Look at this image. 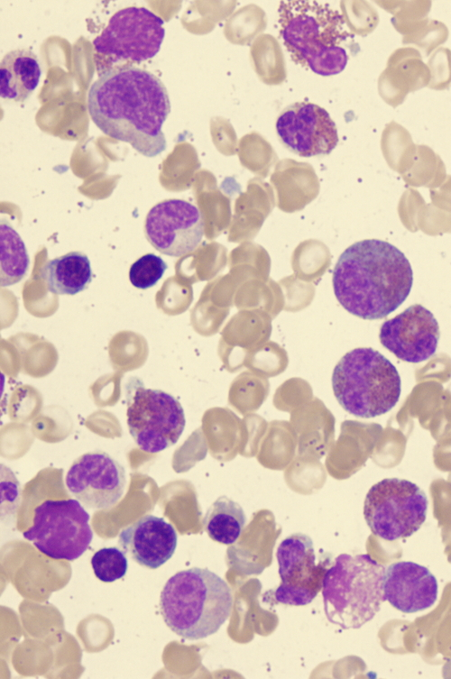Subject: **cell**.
I'll return each instance as SVG.
<instances>
[{"mask_svg":"<svg viewBox=\"0 0 451 679\" xmlns=\"http://www.w3.org/2000/svg\"><path fill=\"white\" fill-rule=\"evenodd\" d=\"M87 110L102 133L143 156L166 149L161 127L170 102L162 81L150 71L131 65L106 69L88 90Z\"/></svg>","mask_w":451,"mask_h":679,"instance_id":"6da1fadb","label":"cell"},{"mask_svg":"<svg viewBox=\"0 0 451 679\" xmlns=\"http://www.w3.org/2000/svg\"><path fill=\"white\" fill-rule=\"evenodd\" d=\"M333 289L340 305L366 320L382 319L408 298L413 271L405 254L380 239H364L348 246L333 271Z\"/></svg>","mask_w":451,"mask_h":679,"instance_id":"7a4b0ae2","label":"cell"},{"mask_svg":"<svg viewBox=\"0 0 451 679\" xmlns=\"http://www.w3.org/2000/svg\"><path fill=\"white\" fill-rule=\"evenodd\" d=\"M278 12L280 37L296 64L321 76L345 69L354 35L338 10L318 1H281Z\"/></svg>","mask_w":451,"mask_h":679,"instance_id":"3957f363","label":"cell"},{"mask_svg":"<svg viewBox=\"0 0 451 679\" xmlns=\"http://www.w3.org/2000/svg\"><path fill=\"white\" fill-rule=\"evenodd\" d=\"M233 603L227 583L209 569L200 567L177 572L166 582L160 595L165 624L189 640L217 632L230 617Z\"/></svg>","mask_w":451,"mask_h":679,"instance_id":"277c9868","label":"cell"},{"mask_svg":"<svg viewBox=\"0 0 451 679\" xmlns=\"http://www.w3.org/2000/svg\"><path fill=\"white\" fill-rule=\"evenodd\" d=\"M385 568L367 554H340L327 568L322 596L327 620L344 629L370 621L385 601Z\"/></svg>","mask_w":451,"mask_h":679,"instance_id":"5b68a950","label":"cell"},{"mask_svg":"<svg viewBox=\"0 0 451 679\" xmlns=\"http://www.w3.org/2000/svg\"><path fill=\"white\" fill-rule=\"evenodd\" d=\"M332 387L346 412L371 418L389 412L397 404L401 380L396 367L380 352L357 347L347 352L335 366Z\"/></svg>","mask_w":451,"mask_h":679,"instance_id":"8992f818","label":"cell"},{"mask_svg":"<svg viewBox=\"0 0 451 679\" xmlns=\"http://www.w3.org/2000/svg\"><path fill=\"white\" fill-rule=\"evenodd\" d=\"M428 499L415 483L385 478L373 484L364 502V517L377 537L393 541L410 537L426 520Z\"/></svg>","mask_w":451,"mask_h":679,"instance_id":"52a82bcc","label":"cell"},{"mask_svg":"<svg viewBox=\"0 0 451 679\" xmlns=\"http://www.w3.org/2000/svg\"><path fill=\"white\" fill-rule=\"evenodd\" d=\"M88 521L89 514L78 500H47L35 508L33 525L23 535L47 556L74 561L92 541Z\"/></svg>","mask_w":451,"mask_h":679,"instance_id":"ba28073f","label":"cell"},{"mask_svg":"<svg viewBox=\"0 0 451 679\" xmlns=\"http://www.w3.org/2000/svg\"><path fill=\"white\" fill-rule=\"evenodd\" d=\"M126 417L133 441L149 454L175 445L186 425L184 410L176 398L143 386L135 390L128 401Z\"/></svg>","mask_w":451,"mask_h":679,"instance_id":"9c48e42d","label":"cell"},{"mask_svg":"<svg viewBox=\"0 0 451 679\" xmlns=\"http://www.w3.org/2000/svg\"><path fill=\"white\" fill-rule=\"evenodd\" d=\"M163 20L145 7L129 6L115 13L93 40L95 51L112 61L141 62L153 58L164 39Z\"/></svg>","mask_w":451,"mask_h":679,"instance_id":"30bf717a","label":"cell"},{"mask_svg":"<svg viewBox=\"0 0 451 679\" xmlns=\"http://www.w3.org/2000/svg\"><path fill=\"white\" fill-rule=\"evenodd\" d=\"M276 558L281 583L273 592L274 600L289 606L309 604L322 590L329 564L317 559L311 537L302 533L290 535L278 546Z\"/></svg>","mask_w":451,"mask_h":679,"instance_id":"8fae6325","label":"cell"},{"mask_svg":"<svg viewBox=\"0 0 451 679\" xmlns=\"http://www.w3.org/2000/svg\"><path fill=\"white\" fill-rule=\"evenodd\" d=\"M65 484L84 507L106 509L115 506L124 493L125 471L107 453L95 450L73 461L66 473Z\"/></svg>","mask_w":451,"mask_h":679,"instance_id":"7c38bea8","label":"cell"},{"mask_svg":"<svg viewBox=\"0 0 451 679\" xmlns=\"http://www.w3.org/2000/svg\"><path fill=\"white\" fill-rule=\"evenodd\" d=\"M148 242L161 253L180 257L194 252L204 235L198 208L183 199H165L153 206L144 222Z\"/></svg>","mask_w":451,"mask_h":679,"instance_id":"4fadbf2b","label":"cell"},{"mask_svg":"<svg viewBox=\"0 0 451 679\" xmlns=\"http://www.w3.org/2000/svg\"><path fill=\"white\" fill-rule=\"evenodd\" d=\"M276 132L282 145L300 157L327 155L339 141L327 111L306 101L282 109L276 120Z\"/></svg>","mask_w":451,"mask_h":679,"instance_id":"5bb4252c","label":"cell"},{"mask_svg":"<svg viewBox=\"0 0 451 679\" xmlns=\"http://www.w3.org/2000/svg\"><path fill=\"white\" fill-rule=\"evenodd\" d=\"M440 337L434 315L420 304L408 307L380 328V343L403 362L419 363L437 351Z\"/></svg>","mask_w":451,"mask_h":679,"instance_id":"9a60e30c","label":"cell"},{"mask_svg":"<svg viewBox=\"0 0 451 679\" xmlns=\"http://www.w3.org/2000/svg\"><path fill=\"white\" fill-rule=\"evenodd\" d=\"M437 592L434 574L417 563H392L384 572V600L401 612L414 613L430 608L437 599Z\"/></svg>","mask_w":451,"mask_h":679,"instance_id":"2e32d148","label":"cell"},{"mask_svg":"<svg viewBox=\"0 0 451 679\" xmlns=\"http://www.w3.org/2000/svg\"><path fill=\"white\" fill-rule=\"evenodd\" d=\"M178 535L173 526L153 515H145L121 530L118 544L138 564L157 569L173 555Z\"/></svg>","mask_w":451,"mask_h":679,"instance_id":"e0dca14e","label":"cell"},{"mask_svg":"<svg viewBox=\"0 0 451 679\" xmlns=\"http://www.w3.org/2000/svg\"><path fill=\"white\" fill-rule=\"evenodd\" d=\"M430 71L414 48H400L389 58L387 67L378 80V91L392 106L401 104L410 91L428 86Z\"/></svg>","mask_w":451,"mask_h":679,"instance_id":"ac0fdd59","label":"cell"},{"mask_svg":"<svg viewBox=\"0 0 451 679\" xmlns=\"http://www.w3.org/2000/svg\"><path fill=\"white\" fill-rule=\"evenodd\" d=\"M41 75L38 58L31 50L8 51L0 62L1 97L24 102L37 87Z\"/></svg>","mask_w":451,"mask_h":679,"instance_id":"d6986e66","label":"cell"},{"mask_svg":"<svg viewBox=\"0 0 451 679\" xmlns=\"http://www.w3.org/2000/svg\"><path fill=\"white\" fill-rule=\"evenodd\" d=\"M41 275L51 292L73 296L87 289L92 270L85 253L70 252L46 262Z\"/></svg>","mask_w":451,"mask_h":679,"instance_id":"ffe728a7","label":"cell"},{"mask_svg":"<svg viewBox=\"0 0 451 679\" xmlns=\"http://www.w3.org/2000/svg\"><path fill=\"white\" fill-rule=\"evenodd\" d=\"M245 522L242 507L227 496H220L206 512L203 528L215 542L232 545L240 537Z\"/></svg>","mask_w":451,"mask_h":679,"instance_id":"44dd1931","label":"cell"},{"mask_svg":"<svg viewBox=\"0 0 451 679\" xmlns=\"http://www.w3.org/2000/svg\"><path fill=\"white\" fill-rule=\"evenodd\" d=\"M30 267L25 244L5 218L0 223V285L8 287L20 282Z\"/></svg>","mask_w":451,"mask_h":679,"instance_id":"7402d4cb","label":"cell"},{"mask_svg":"<svg viewBox=\"0 0 451 679\" xmlns=\"http://www.w3.org/2000/svg\"><path fill=\"white\" fill-rule=\"evenodd\" d=\"M251 62L260 79L268 85L286 78L284 57L279 42L270 34L258 36L251 46Z\"/></svg>","mask_w":451,"mask_h":679,"instance_id":"603a6c76","label":"cell"},{"mask_svg":"<svg viewBox=\"0 0 451 679\" xmlns=\"http://www.w3.org/2000/svg\"><path fill=\"white\" fill-rule=\"evenodd\" d=\"M96 577L105 583H113L123 578L128 569V560L118 547H103L91 558Z\"/></svg>","mask_w":451,"mask_h":679,"instance_id":"cb8c5ba5","label":"cell"},{"mask_svg":"<svg viewBox=\"0 0 451 679\" xmlns=\"http://www.w3.org/2000/svg\"><path fill=\"white\" fill-rule=\"evenodd\" d=\"M167 268L161 257L154 253L144 254L131 265L130 282L137 289H148L162 278Z\"/></svg>","mask_w":451,"mask_h":679,"instance_id":"d4e9b609","label":"cell"},{"mask_svg":"<svg viewBox=\"0 0 451 679\" xmlns=\"http://www.w3.org/2000/svg\"><path fill=\"white\" fill-rule=\"evenodd\" d=\"M341 7L345 23L358 34H367L378 23L377 12L367 2H342Z\"/></svg>","mask_w":451,"mask_h":679,"instance_id":"484cf974","label":"cell"},{"mask_svg":"<svg viewBox=\"0 0 451 679\" xmlns=\"http://www.w3.org/2000/svg\"><path fill=\"white\" fill-rule=\"evenodd\" d=\"M250 5H246L242 9H239L228 20H226L225 25V35L233 43L241 42L244 28L247 27L251 35L253 36L266 26V17L256 20L248 23L255 15H257L262 9L259 6H255L253 13L249 16ZM264 15V14H263ZM261 17V16H260Z\"/></svg>","mask_w":451,"mask_h":679,"instance_id":"4316f807","label":"cell"},{"mask_svg":"<svg viewBox=\"0 0 451 679\" xmlns=\"http://www.w3.org/2000/svg\"><path fill=\"white\" fill-rule=\"evenodd\" d=\"M447 28L440 22L428 20L422 27L414 33L405 36L403 43H414L422 48L426 55H428L434 48L447 38Z\"/></svg>","mask_w":451,"mask_h":679,"instance_id":"83f0119b","label":"cell"},{"mask_svg":"<svg viewBox=\"0 0 451 679\" xmlns=\"http://www.w3.org/2000/svg\"><path fill=\"white\" fill-rule=\"evenodd\" d=\"M430 71L429 87L445 89L451 84V50L446 48L437 49L428 59Z\"/></svg>","mask_w":451,"mask_h":679,"instance_id":"f1b7e54d","label":"cell"}]
</instances>
